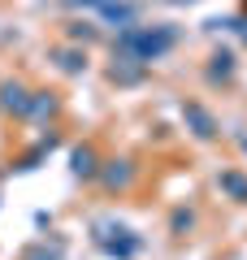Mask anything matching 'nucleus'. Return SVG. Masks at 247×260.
Listing matches in <instances>:
<instances>
[{
    "label": "nucleus",
    "instance_id": "obj_1",
    "mask_svg": "<svg viewBox=\"0 0 247 260\" xmlns=\"http://www.w3.org/2000/svg\"><path fill=\"white\" fill-rule=\"evenodd\" d=\"M174 44H178L174 26H139L135 22V26H121L117 44H113V56H117V61H130V65H152Z\"/></svg>",
    "mask_w": 247,
    "mask_h": 260
},
{
    "label": "nucleus",
    "instance_id": "obj_2",
    "mask_svg": "<svg viewBox=\"0 0 247 260\" xmlns=\"http://www.w3.org/2000/svg\"><path fill=\"white\" fill-rule=\"evenodd\" d=\"M182 117H187V130H191L195 139H217V135H221V130H217V117H212L204 104H195V100L182 104Z\"/></svg>",
    "mask_w": 247,
    "mask_h": 260
},
{
    "label": "nucleus",
    "instance_id": "obj_3",
    "mask_svg": "<svg viewBox=\"0 0 247 260\" xmlns=\"http://www.w3.org/2000/svg\"><path fill=\"white\" fill-rule=\"evenodd\" d=\"M113 234H117V239H109V234L100 230V247L109 251V256H117V260H130L139 247H143V239H139V234H130V230H121V225H113Z\"/></svg>",
    "mask_w": 247,
    "mask_h": 260
},
{
    "label": "nucleus",
    "instance_id": "obj_4",
    "mask_svg": "<svg viewBox=\"0 0 247 260\" xmlns=\"http://www.w3.org/2000/svg\"><path fill=\"white\" fill-rule=\"evenodd\" d=\"M100 178H104V186H109V191H121V186L135 182V169H130V160H113Z\"/></svg>",
    "mask_w": 247,
    "mask_h": 260
},
{
    "label": "nucleus",
    "instance_id": "obj_5",
    "mask_svg": "<svg viewBox=\"0 0 247 260\" xmlns=\"http://www.w3.org/2000/svg\"><path fill=\"white\" fill-rule=\"evenodd\" d=\"M0 104L13 109V113H26L30 109V95H26V87H22V83H5V87H0Z\"/></svg>",
    "mask_w": 247,
    "mask_h": 260
},
{
    "label": "nucleus",
    "instance_id": "obj_6",
    "mask_svg": "<svg viewBox=\"0 0 247 260\" xmlns=\"http://www.w3.org/2000/svg\"><path fill=\"white\" fill-rule=\"evenodd\" d=\"M70 169H74L78 178H96V174H100V165H96V152H91V148H74Z\"/></svg>",
    "mask_w": 247,
    "mask_h": 260
},
{
    "label": "nucleus",
    "instance_id": "obj_7",
    "mask_svg": "<svg viewBox=\"0 0 247 260\" xmlns=\"http://www.w3.org/2000/svg\"><path fill=\"white\" fill-rule=\"evenodd\" d=\"M217 186L230 195V200H238V204H247V178L243 174H234V169H226V174L217 178Z\"/></svg>",
    "mask_w": 247,
    "mask_h": 260
},
{
    "label": "nucleus",
    "instance_id": "obj_8",
    "mask_svg": "<svg viewBox=\"0 0 247 260\" xmlns=\"http://www.w3.org/2000/svg\"><path fill=\"white\" fill-rule=\"evenodd\" d=\"M230 74H234V52H217L208 65V78L217 83V78H230Z\"/></svg>",
    "mask_w": 247,
    "mask_h": 260
},
{
    "label": "nucleus",
    "instance_id": "obj_9",
    "mask_svg": "<svg viewBox=\"0 0 247 260\" xmlns=\"http://www.w3.org/2000/svg\"><path fill=\"white\" fill-rule=\"evenodd\" d=\"M56 56V65H61L65 74H82L87 70V52H52Z\"/></svg>",
    "mask_w": 247,
    "mask_h": 260
},
{
    "label": "nucleus",
    "instance_id": "obj_10",
    "mask_svg": "<svg viewBox=\"0 0 247 260\" xmlns=\"http://www.w3.org/2000/svg\"><path fill=\"white\" fill-rule=\"evenodd\" d=\"M61 251H65V243L56 239V243H52V251H48V243H39V247H30L22 260H61Z\"/></svg>",
    "mask_w": 247,
    "mask_h": 260
},
{
    "label": "nucleus",
    "instance_id": "obj_11",
    "mask_svg": "<svg viewBox=\"0 0 247 260\" xmlns=\"http://www.w3.org/2000/svg\"><path fill=\"white\" fill-rule=\"evenodd\" d=\"M169 225H174V234H187V230L195 225V213H191V208H178V213H174V221H169Z\"/></svg>",
    "mask_w": 247,
    "mask_h": 260
},
{
    "label": "nucleus",
    "instance_id": "obj_12",
    "mask_svg": "<svg viewBox=\"0 0 247 260\" xmlns=\"http://www.w3.org/2000/svg\"><path fill=\"white\" fill-rule=\"evenodd\" d=\"M70 35L87 44V39H96V26H91V22H74V26H70Z\"/></svg>",
    "mask_w": 247,
    "mask_h": 260
},
{
    "label": "nucleus",
    "instance_id": "obj_13",
    "mask_svg": "<svg viewBox=\"0 0 247 260\" xmlns=\"http://www.w3.org/2000/svg\"><path fill=\"white\" fill-rule=\"evenodd\" d=\"M243 148H247V139H243Z\"/></svg>",
    "mask_w": 247,
    "mask_h": 260
}]
</instances>
